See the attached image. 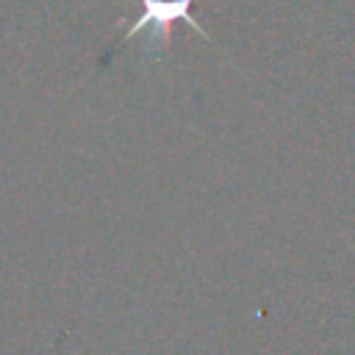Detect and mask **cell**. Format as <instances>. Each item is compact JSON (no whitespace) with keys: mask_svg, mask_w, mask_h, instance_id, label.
I'll return each mask as SVG.
<instances>
[{"mask_svg":"<svg viewBox=\"0 0 355 355\" xmlns=\"http://www.w3.org/2000/svg\"><path fill=\"white\" fill-rule=\"evenodd\" d=\"M194 3L200 0H136V14L130 19V25L125 28V33L103 53V58L97 61V67H105L116 50H122L125 44H130L133 39H144V53L153 58H161L169 47L172 39V28L175 25H189L194 33H200L205 42H214L211 33L197 22Z\"/></svg>","mask_w":355,"mask_h":355,"instance_id":"obj_1","label":"cell"}]
</instances>
